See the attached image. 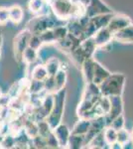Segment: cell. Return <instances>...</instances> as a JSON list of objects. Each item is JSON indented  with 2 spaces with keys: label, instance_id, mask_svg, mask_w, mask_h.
Wrapping results in <instances>:
<instances>
[{
  "label": "cell",
  "instance_id": "8992f818",
  "mask_svg": "<svg viewBox=\"0 0 133 149\" xmlns=\"http://www.w3.org/2000/svg\"><path fill=\"white\" fill-rule=\"evenodd\" d=\"M105 13H112V10L102 2V0H89L86 6V17L88 18Z\"/></svg>",
  "mask_w": 133,
  "mask_h": 149
},
{
  "label": "cell",
  "instance_id": "4dcf8cb0",
  "mask_svg": "<svg viewBox=\"0 0 133 149\" xmlns=\"http://www.w3.org/2000/svg\"><path fill=\"white\" fill-rule=\"evenodd\" d=\"M109 126H111L112 128H114L115 130H119V129L124 128L125 126V119L124 116H123V113L118 115L115 118H113L112 120L110 121Z\"/></svg>",
  "mask_w": 133,
  "mask_h": 149
},
{
  "label": "cell",
  "instance_id": "3957f363",
  "mask_svg": "<svg viewBox=\"0 0 133 149\" xmlns=\"http://www.w3.org/2000/svg\"><path fill=\"white\" fill-rule=\"evenodd\" d=\"M61 25H65V21L60 20L55 15L54 17H52L47 14V15H37L35 18L30 20L27 24V29L32 34L40 35L48 29H54Z\"/></svg>",
  "mask_w": 133,
  "mask_h": 149
},
{
  "label": "cell",
  "instance_id": "d6986e66",
  "mask_svg": "<svg viewBox=\"0 0 133 149\" xmlns=\"http://www.w3.org/2000/svg\"><path fill=\"white\" fill-rule=\"evenodd\" d=\"M22 61L27 66H31L38 61V50H35L31 47H27L22 55Z\"/></svg>",
  "mask_w": 133,
  "mask_h": 149
},
{
  "label": "cell",
  "instance_id": "5bb4252c",
  "mask_svg": "<svg viewBox=\"0 0 133 149\" xmlns=\"http://www.w3.org/2000/svg\"><path fill=\"white\" fill-rule=\"evenodd\" d=\"M49 6L48 0H29L28 8L31 13L36 15H46L44 10Z\"/></svg>",
  "mask_w": 133,
  "mask_h": 149
},
{
  "label": "cell",
  "instance_id": "83f0119b",
  "mask_svg": "<svg viewBox=\"0 0 133 149\" xmlns=\"http://www.w3.org/2000/svg\"><path fill=\"white\" fill-rule=\"evenodd\" d=\"M37 125H38V130H39V134L42 136H45V137L53 130L46 119L37 121Z\"/></svg>",
  "mask_w": 133,
  "mask_h": 149
},
{
  "label": "cell",
  "instance_id": "d4e9b609",
  "mask_svg": "<svg viewBox=\"0 0 133 149\" xmlns=\"http://www.w3.org/2000/svg\"><path fill=\"white\" fill-rule=\"evenodd\" d=\"M103 136H104L106 143L109 147V145L117 141V130H115L114 128L108 125L103 129Z\"/></svg>",
  "mask_w": 133,
  "mask_h": 149
},
{
  "label": "cell",
  "instance_id": "603a6c76",
  "mask_svg": "<svg viewBox=\"0 0 133 149\" xmlns=\"http://www.w3.org/2000/svg\"><path fill=\"white\" fill-rule=\"evenodd\" d=\"M55 79V86H56V92L62 90L65 88L67 83V73L66 70L61 69L57 74L54 76Z\"/></svg>",
  "mask_w": 133,
  "mask_h": 149
},
{
  "label": "cell",
  "instance_id": "60d3db41",
  "mask_svg": "<svg viewBox=\"0 0 133 149\" xmlns=\"http://www.w3.org/2000/svg\"><path fill=\"white\" fill-rule=\"evenodd\" d=\"M3 137H4V135H2V134L0 133V145H1V142H2V140H3Z\"/></svg>",
  "mask_w": 133,
  "mask_h": 149
},
{
  "label": "cell",
  "instance_id": "ba28073f",
  "mask_svg": "<svg viewBox=\"0 0 133 149\" xmlns=\"http://www.w3.org/2000/svg\"><path fill=\"white\" fill-rule=\"evenodd\" d=\"M130 24H132V21L128 16L123 15V14H114L112 16V18L110 19L109 23L107 25V28L109 29L110 32L113 34V33L127 27Z\"/></svg>",
  "mask_w": 133,
  "mask_h": 149
},
{
  "label": "cell",
  "instance_id": "ffe728a7",
  "mask_svg": "<svg viewBox=\"0 0 133 149\" xmlns=\"http://www.w3.org/2000/svg\"><path fill=\"white\" fill-rule=\"evenodd\" d=\"M84 147V135L71 133L68 143V148L72 149H79Z\"/></svg>",
  "mask_w": 133,
  "mask_h": 149
},
{
  "label": "cell",
  "instance_id": "52a82bcc",
  "mask_svg": "<svg viewBox=\"0 0 133 149\" xmlns=\"http://www.w3.org/2000/svg\"><path fill=\"white\" fill-rule=\"evenodd\" d=\"M110 110L107 114L105 115L106 122H107V126L109 125L110 121L113 118H115L118 115L123 113V100L121 95H110Z\"/></svg>",
  "mask_w": 133,
  "mask_h": 149
},
{
  "label": "cell",
  "instance_id": "ac0fdd59",
  "mask_svg": "<svg viewBox=\"0 0 133 149\" xmlns=\"http://www.w3.org/2000/svg\"><path fill=\"white\" fill-rule=\"evenodd\" d=\"M30 76H31V79H33V80L44 81L49 74H48V72H47V70H46L45 65L39 64L32 69V71H31V73H30Z\"/></svg>",
  "mask_w": 133,
  "mask_h": 149
},
{
  "label": "cell",
  "instance_id": "cb8c5ba5",
  "mask_svg": "<svg viewBox=\"0 0 133 149\" xmlns=\"http://www.w3.org/2000/svg\"><path fill=\"white\" fill-rule=\"evenodd\" d=\"M106 145H107V143H106L104 136H103V131L96 134L91 140V142L88 144V146L91 148H105Z\"/></svg>",
  "mask_w": 133,
  "mask_h": 149
},
{
  "label": "cell",
  "instance_id": "1f68e13d",
  "mask_svg": "<svg viewBox=\"0 0 133 149\" xmlns=\"http://www.w3.org/2000/svg\"><path fill=\"white\" fill-rule=\"evenodd\" d=\"M44 91L47 93H56V86H55L54 77L48 76L47 79L44 81Z\"/></svg>",
  "mask_w": 133,
  "mask_h": 149
},
{
  "label": "cell",
  "instance_id": "b9f144b4",
  "mask_svg": "<svg viewBox=\"0 0 133 149\" xmlns=\"http://www.w3.org/2000/svg\"><path fill=\"white\" fill-rule=\"evenodd\" d=\"M131 138L133 139V130H132V132H131Z\"/></svg>",
  "mask_w": 133,
  "mask_h": 149
},
{
  "label": "cell",
  "instance_id": "8fae6325",
  "mask_svg": "<svg viewBox=\"0 0 133 149\" xmlns=\"http://www.w3.org/2000/svg\"><path fill=\"white\" fill-rule=\"evenodd\" d=\"M113 40L123 44L133 43V24H130L127 27L113 33Z\"/></svg>",
  "mask_w": 133,
  "mask_h": 149
},
{
  "label": "cell",
  "instance_id": "836d02e7",
  "mask_svg": "<svg viewBox=\"0 0 133 149\" xmlns=\"http://www.w3.org/2000/svg\"><path fill=\"white\" fill-rule=\"evenodd\" d=\"M131 138V133L125 128L119 129L117 130V141L121 144H124L126 141H128Z\"/></svg>",
  "mask_w": 133,
  "mask_h": 149
},
{
  "label": "cell",
  "instance_id": "6da1fadb",
  "mask_svg": "<svg viewBox=\"0 0 133 149\" xmlns=\"http://www.w3.org/2000/svg\"><path fill=\"white\" fill-rule=\"evenodd\" d=\"M53 14L62 21L86 16V5L79 0H48Z\"/></svg>",
  "mask_w": 133,
  "mask_h": 149
},
{
  "label": "cell",
  "instance_id": "7402d4cb",
  "mask_svg": "<svg viewBox=\"0 0 133 149\" xmlns=\"http://www.w3.org/2000/svg\"><path fill=\"white\" fill-rule=\"evenodd\" d=\"M28 92L30 95H40L41 93H46L44 91V81L31 79L29 81Z\"/></svg>",
  "mask_w": 133,
  "mask_h": 149
},
{
  "label": "cell",
  "instance_id": "f1b7e54d",
  "mask_svg": "<svg viewBox=\"0 0 133 149\" xmlns=\"http://www.w3.org/2000/svg\"><path fill=\"white\" fill-rule=\"evenodd\" d=\"M15 147V138L14 135L11 133H8L6 135H4L3 140L1 142L0 148H5V149H10Z\"/></svg>",
  "mask_w": 133,
  "mask_h": 149
},
{
  "label": "cell",
  "instance_id": "9a60e30c",
  "mask_svg": "<svg viewBox=\"0 0 133 149\" xmlns=\"http://www.w3.org/2000/svg\"><path fill=\"white\" fill-rule=\"evenodd\" d=\"M91 120L86 118H79V121L74 125L72 129V133L79 134V135H86L89 130Z\"/></svg>",
  "mask_w": 133,
  "mask_h": 149
},
{
  "label": "cell",
  "instance_id": "277c9868",
  "mask_svg": "<svg viewBox=\"0 0 133 149\" xmlns=\"http://www.w3.org/2000/svg\"><path fill=\"white\" fill-rule=\"evenodd\" d=\"M66 95L67 92L65 90V88L54 93V107H53L51 113L46 118V120L48 121V123H49V125L52 129L55 128L56 126L59 125L62 122L63 114H64L65 109V102H66Z\"/></svg>",
  "mask_w": 133,
  "mask_h": 149
},
{
  "label": "cell",
  "instance_id": "7c38bea8",
  "mask_svg": "<svg viewBox=\"0 0 133 149\" xmlns=\"http://www.w3.org/2000/svg\"><path fill=\"white\" fill-rule=\"evenodd\" d=\"M110 74H111L110 72L107 71L104 67L101 66L97 61L94 62V71H93V84L100 86Z\"/></svg>",
  "mask_w": 133,
  "mask_h": 149
},
{
  "label": "cell",
  "instance_id": "f35d334b",
  "mask_svg": "<svg viewBox=\"0 0 133 149\" xmlns=\"http://www.w3.org/2000/svg\"><path fill=\"white\" fill-rule=\"evenodd\" d=\"M109 148H112V149H122V144L119 143L118 141H115L114 143H112L111 145H109Z\"/></svg>",
  "mask_w": 133,
  "mask_h": 149
},
{
  "label": "cell",
  "instance_id": "2e32d148",
  "mask_svg": "<svg viewBox=\"0 0 133 149\" xmlns=\"http://www.w3.org/2000/svg\"><path fill=\"white\" fill-rule=\"evenodd\" d=\"M46 70L48 72V74L51 77H54L60 70L62 69V64L60 62V60L57 57H51L50 59H48L47 61L44 63Z\"/></svg>",
  "mask_w": 133,
  "mask_h": 149
},
{
  "label": "cell",
  "instance_id": "44dd1931",
  "mask_svg": "<svg viewBox=\"0 0 133 149\" xmlns=\"http://www.w3.org/2000/svg\"><path fill=\"white\" fill-rule=\"evenodd\" d=\"M24 129H25L26 133L28 134V136L30 138H33L35 136H37L39 134V130H38V125H37V121L31 120V119H25L24 121Z\"/></svg>",
  "mask_w": 133,
  "mask_h": 149
},
{
  "label": "cell",
  "instance_id": "ab89813d",
  "mask_svg": "<svg viewBox=\"0 0 133 149\" xmlns=\"http://www.w3.org/2000/svg\"><path fill=\"white\" fill-rule=\"evenodd\" d=\"M2 45H3V36H2V33L0 32V49H1Z\"/></svg>",
  "mask_w": 133,
  "mask_h": 149
},
{
  "label": "cell",
  "instance_id": "e575fe53",
  "mask_svg": "<svg viewBox=\"0 0 133 149\" xmlns=\"http://www.w3.org/2000/svg\"><path fill=\"white\" fill-rule=\"evenodd\" d=\"M46 142H47L48 148H60L59 142H58V140H57V138H56L53 130L46 136Z\"/></svg>",
  "mask_w": 133,
  "mask_h": 149
},
{
  "label": "cell",
  "instance_id": "74e56055",
  "mask_svg": "<svg viewBox=\"0 0 133 149\" xmlns=\"http://www.w3.org/2000/svg\"><path fill=\"white\" fill-rule=\"evenodd\" d=\"M122 149H133V139L130 138L124 144H122Z\"/></svg>",
  "mask_w": 133,
  "mask_h": 149
},
{
  "label": "cell",
  "instance_id": "5b68a950",
  "mask_svg": "<svg viewBox=\"0 0 133 149\" xmlns=\"http://www.w3.org/2000/svg\"><path fill=\"white\" fill-rule=\"evenodd\" d=\"M32 33L27 28L21 31L18 35L14 38L13 41V50L14 57L17 61H22V55L25 49L29 46V39H30Z\"/></svg>",
  "mask_w": 133,
  "mask_h": 149
},
{
  "label": "cell",
  "instance_id": "4316f807",
  "mask_svg": "<svg viewBox=\"0 0 133 149\" xmlns=\"http://www.w3.org/2000/svg\"><path fill=\"white\" fill-rule=\"evenodd\" d=\"M39 36L44 45H51V44H55L56 43V37H55L53 29H48V30L41 33Z\"/></svg>",
  "mask_w": 133,
  "mask_h": 149
},
{
  "label": "cell",
  "instance_id": "f546056e",
  "mask_svg": "<svg viewBox=\"0 0 133 149\" xmlns=\"http://www.w3.org/2000/svg\"><path fill=\"white\" fill-rule=\"evenodd\" d=\"M53 31H54V34L56 37V42L66 38L68 34H69L66 25H61V26H58V27H55L53 29Z\"/></svg>",
  "mask_w": 133,
  "mask_h": 149
},
{
  "label": "cell",
  "instance_id": "ee69618b",
  "mask_svg": "<svg viewBox=\"0 0 133 149\" xmlns=\"http://www.w3.org/2000/svg\"><path fill=\"white\" fill-rule=\"evenodd\" d=\"M0 109H1V105H0Z\"/></svg>",
  "mask_w": 133,
  "mask_h": 149
},
{
  "label": "cell",
  "instance_id": "d6a6232c",
  "mask_svg": "<svg viewBox=\"0 0 133 149\" xmlns=\"http://www.w3.org/2000/svg\"><path fill=\"white\" fill-rule=\"evenodd\" d=\"M43 46V42L41 40L40 36L37 34H32L29 39V47L33 48L35 50H39Z\"/></svg>",
  "mask_w": 133,
  "mask_h": 149
},
{
  "label": "cell",
  "instance_id": "7bdbcfd3",
  "mask_svg": "<svg viewBox=\"0 0 133 149\" xmlns=\"http://www.w3.org/2000/svg\"><path fill=\"white\" fill-rule=\"evenodd\" d=\"M0 97H1V93H0Z\"/></svg>",
  "mask_w": 133,
  "mask_h": 149
},
{
  "label": "cell",
  "instance_id": "d590c367",
  "mask_svg": "<svg viewBox=\"0 0 133 149\" xmlns=\"http://www.w3.org/2000/svg\"><path fill=\"white\" fill-rule=\"evenodd\" d=\"M9 21V8L0 6V25H5Z\"/></svg>",
  "mask_w": 133,
  "mask_h": 149
},
{
  "label": "cell",
  "instance_id": "484cf974",
  "mask_svg": "<svg viewBox=\"0 0 133 149\" xmlns=\"http://www.w3.org/2000/svg\"><path fill=\"white\" fill-rule=\"evenodd\" d=\"M97 107L103 115L107 114L108 112H109L110 107H111L109 97H106V95H101V97L98 98V100H97Z\"/></svg>",
  "mask_w": 133,
  "mask_h": 149
},
{
  "label": "cell",
  "instance_id": "9c48e42d",
  "mask_svg": "<svg viewBox=\"0 0 133 149\" xmlns=\"http://www.w3.org/2000/svg\"><path fill=\"white\" fill-rule=\"evenodd\" d=\"M53 132H54L56 138H57L58 142H59L60 148H68V143H69V138L71 135L72 131L66 124L60 123L55 128H53Z\"/></svg>",
  "mask_w": 133,
  "mask_h": 149
},
{
  "label": "cell",
  "instance_id": "8d00e7d4",
  "mask_svg": "<svg viewBox=\"0 0 133 149\" xmlns=\"http://www.w3.org/2000/svg\"><path fill=\"white\" fill-rule=\"evenodd\" d=\"M11 100H12V97L8 93H6V95H1V97H0V105H1V107H9Z\"/></svg>",
  "mask_w": 133,
  "mask_h": 149
},
{
  "label": "cell",
  "instance_id": "e0dca14e",
  "mask_svg": "<svg viewBox=\"0 0 133 149\" xmlns=\"http://www.w3.org/2000/svg\"><path fill=\"white\" fill-rule=\"evenodd\" d=\"M24 17V11L22 7L19 5H13L9 7V21L13 24H19L23 20Z\"/></svg>",
  "mask_w": 133,
  "mask_h": 149
},
{
  "label": "cell",
  "instance_id": "4fadbf2b",
  "mask_svg": "<svg viewBox=\"0 0 133 149\" xmlns=\"http://www.w3.org/2000/svg\"><path fill=\"white\" fill-rule=\"evenodd\" d=\"M94 62H95V60H93V58H89V59L84 60V63L81 65L84 79V81H86V84L93 83V71H94Z\"/></svg>",
  "mask_w": 133,
  "mask_h": 149
},
{
  "label": "cell",
  "instance_id": "30bf717a",
  "mask_svg": "<svg viewBox=\"0 0 133 149\" xmlns=\"http://www.w3.org/2000/svg\"><path fill=\"white\" fill-rule=\"evenodd\" d=\"M93 39L97 48L104 47L113 40V34L107 27H104L96 31L93 35Z\"/></svg>",
  "mask_w": 133,
  "mask_h": 149
},
{
  "label": "cell",
  "instance_id": "7a4b0ae2",
  "mask_svg": "<svg viewBox=\"0 0 133 149\" xmlns=\"http://www.w3.org/2000/svg\"><path fill=\"white\" fill-rule=\"evenodd\" d=\"M126 78L123 74H110L102 84L100 85V90L102 95H122Z\"/></svg>",
  "mask_w": 133,
  "mask_h": 149
}]
</instances>
